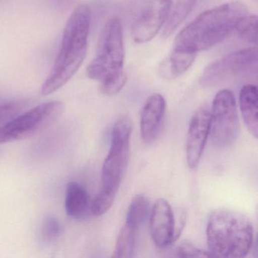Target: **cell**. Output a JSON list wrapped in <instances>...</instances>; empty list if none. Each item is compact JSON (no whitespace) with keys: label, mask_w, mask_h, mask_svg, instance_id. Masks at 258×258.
Segmentation results:
<instances>
[{"label":"cell","mask_w":258,"mask_h":258,"mask_svg":"<svg viewBox=\"0 0 258 258\" xmlns=\"http://www.w3.org/2000/svg\"><path fill=\"white\" fill-rule=\"evenodd\" d=\"M247 13L245 4L239 1L202 13L177 34L173 49L195 55L208 50L229 36Z\"/></svg>","instance_id":"obj_1"},{"label":"cell","mask_w":258,"mask_h":258,"mask_svg":"<svg viewBox=\"0 0 258 258\" xmlns=\"http://www.w3.org/2000/svg\"><path fill=\"white\" fill-rule=\"evenodd\" d=\"M91 23L90 7L81 4L72 12L64 28L61 48L41 87L48 96L66 85L78 72L87 55Z\"/></svg>","instance_id":"obj_2"},{"label":"cell","mask_w":258,"mask_h":258,"mask_svg":"<svg viewBox=\"0 0 258 258\" xmlns=\"http://www.w3.org/2000/svg\"><path fill=\"white\" fill-rule=\"evenodd\" d=\"M206 235L208 251L212 257H243L253 244V225L241 213L218 210L208 219Z\"/></svg>","instance_id":"obj_3"},{"label":"cell","mask_w":258,"mask_h":258,"mask_svg":"<svg viewBox=\"0 0 258 258\" xmlns=\"http://www.w3.org/2000/svg\"><path fill=\"white\" fill-rule=\"evenodd\" d=\"M124 45L123 28L118 18L105 24L99 37L96 56L89 64L87 74L90 79L105 85L126 76L123 72Z\"/></svg>","instance_id":"obj_4"},{"label":"cell","mask_w":258,"mask_h":258,"mask_svg":"<svg viewBox=\"0 0 258 258\" xmlns=\"http://www.w3.org/2000/svg\"><path fill=\"white\" fill-rule=\"evenodd\" d=\"M132 130V120L126 116L120 117L114 123L111 148L102 167V188L116 192L118 191L129 161Z\"/></svg>","instance_id":"obj_5"},{"label":"cell","mask_w":258,"mask_h":258,"mask_svg":"<svg viewBox=\"0 0 258 258\" xmlns=\"http://www.w3.org/2000/svg\"><path fill=\"white\" fill-rule=\"evenodd\" d=\"M64 104L52 101L22 113L0 127V144L23 140L49 126L64 112Z\"/></svg>","instance_id":"obj_6"},{"label":"cell","mask_w":258,"mask_h":258,"mask_svg":"<svg viewBox=\"0 0 258 258\" xmlns=\"http://www.w3.org/2000/svg\"><path fill=\"white\" fill-rule=\"evenodd\" d=\"M239 134L236 101L232 91L220 90L213 101L210 135L215 147L226 148L234 143Z\"/></svg>","instance_id":"obj_7"},{"label":"cell","mask_w":258,"mask_h":258,"mask_svg":"<svg viewBox=\"0 0 258 258\" xmlns=\"http://www.w3.org/2000/svg\"><path fill=\"white\" fill-rule=\"evenodd\" d=\"M256 62V47L235 51L210 64L201 76V84L205 87H214L232 77L248 72Z\"/></svg>","instance_id":"obj_8"},{"label":"cell","mask_w":258,"mask_h":258,"mask_svg":"<svg viewBox=\"0 0 258 258\" xmlns=\"http://www.w3.org/2000/svg\"><path fill=\"white\" fill-rule=\"evenodd\" d=\"M172 0H146L132 28V37L137 43L152 40L168 17Z\"/></svg>","instance_id":"obj_9"},{"label":"cell","mask_w":258,"mask_h":258,"mask_svg":"<svg viewBox=\"0 0 258 258\" xmlns=\"http://www.w3.org/2000/svg\"><path fill=\"white\" fill-rule=\"evenodd\" d=\"M211 129V109L207 105L197 110L190 120L185 145L188 167L196 168L202 158Z\"/></svg>","instance_id":"obj_10"},{"label":"cell","mask_w":258,"mask_h":258,"mask_svg":"<svg viewBox=\"0 0 258 258\" xmlns=\"http://www.w3.org/2000/svg\"><path fill=\"white\" fill-rule=\"evenodd\" d=\"M150 232L155 245L164 248L174 242L175 217L169 202L156 201L150 213Z\"/></svg>","instance_id":"obj_11"},{"label":"cell","mask_w":258,"mask_h":258,"mask_svg":"<svg viewBox=\"0 0 258 258\" xmlns=\"http://www.w3.org/2000/svg\"><path fill=\"white\" fill-rule=\"evenodd\" d=\"M165 110V99L161 94L155 93L146 101L140 120V132L144 143H152L158 137Z\"/></svg>","instance_id":"obj_12"},{"label":"cell","mask_w":258,"mask_h":258,"mask_svg":"<svg viewBox=\"0 0 258 258\" xmlns=\"http://www.w3.org/2000/svg\"><path fill=\"white\" fill-rule=\"evenodd\" d=\"M90 196L87 190L76 182L68 184L66 190V211L75 220H84L91 213Z\"/></svg>","instance_id":"obj_13"},{"label":"cell","mask_w":258,"mask_h":258,"mask_svg":"<svg viewBox=\"0 0 258 258\" xmlns=\"http://www.w3.org/2000/svg\"><path fill=\"white\" fill-rule=\"evenodd\" d=\"M257 88L253 84L244 85L239 95V105L243 120L255 139L258 137Z\"/></svg>","instance_id":"obj_14"},{"label":"cell","mask_w":258,"mask_h":258,"mask_svg":"<svg viewBox=\"0 0 258 258\" xmlns=\"http://www.w3.org/2000/svg\"><path fill=\"white\" fill-rule=\"evenodd\" d=\"M196 3V0H175L164 25L163 37L167 38L179 28L191 13Z\"/></svg>","instance_id":"obj_15"},{"label":"cell","mask_w":258,"mask_h":258,"mask_svg":"<svg viewBox=\"0 0 258 258\" xmlns=\"http://www.w3.org/2000/svg\"><path fill=\"white\" fill-rule=\"evenodd\" d=\"M150 213V201L144 195H137L128 208L126 223L137 229L146 221Z\"/></svg>","instance_id":"obj_16"},{"label":"cell","mask_w":258,"mask_h":258,"mask_svg":"<svg viewBox=\"0 0 258 258\" xmlns=\"http://www.w3.org/2000/svg\"><path fill=\"white\" fill-rule=\"evenodd\" d=\"M136 230L137 229L125 223L117 237L113 257L130 258L134 256Z\"/></svg>","instance_id":"obj_17"},{"label":"cell","mask_w":258,"mask_h":258,"mask_svg":"<svg viewBox=\"0 0 258 258\" xmlns=\"http://www.w3.org/2000/svg\"><path fill=\"white\" fill-rule=\"evenodd\" d=\"M196 57V55L173 49L167 63L171 76L178 77L186 72L191 67Z\"/></svg>","instance_id":"obj_18"},{"label":"cell","mask_w":258,"mask_h":258,"mask_svg":"<svg viewBox=\"0 0 258 258\" xmlns=\"http://www.w3.org/2000/svg\"><path fill=\"white\" fill-rule=\"evenodd\" d=\"M116 191L102 188L91 204V213L96 217H100L109 211L115 200Z\"/></svg>","instance_id":"obj_19"},{"label":"cell","mask_w":258,"mask_h":258,"mask_svg":"<svg viewBox=\"0 0 258 258\" xmlns=\"http://www.w3.org/2000/svg\"><path fill=\"white\" fill-rule=\"evenodd\" d=\"M241 38L250 43H257V17L247 14L237 24L235 28Z\"/></svg>","instance_id":"obj_20"},{"label":"cell","mask_w":258,"mask_h":258,"mask_svg":"<svg viewBox=\"0 0 258 258\" xmlns=\"http://www.w3.org/2000/svg\"><path fill=\"white\" fill-rule=\"evenodd\" d=\"M26 104L24 102H11L0 105V127L5 126L24 112Z\"/></svg>","instance_id":"obj_21"},{"label":"cell","mask_w":258,"mask_h":258,"mask_svg":"<svg viewBox=\"0 0 258 258\" xmlns=\"http://www.w3.org/2000/svg\"><path fill=\"white\" fill-rule=\"evenodd\" d=\"M61 233V226L56 218L52 217H46L41 228V238L45 243H50L55 241Z\"/></svg>","instance_id":"obj_22"},{"label":"cell","mask_w":258,"mask_h":258,"mask_svg":"<svg viewBox=\"0 0 258 258\" xmlns=\"http://www.w3.org/2000/svg\"><path fill=\"white\" fill-rule=\"evenodd\" d=\"M176 253L179 257H212L209 252L201 250L191 243L185 242L180 244Z\"/></svg>","instance_id":"obj_23"}]
</instances>
